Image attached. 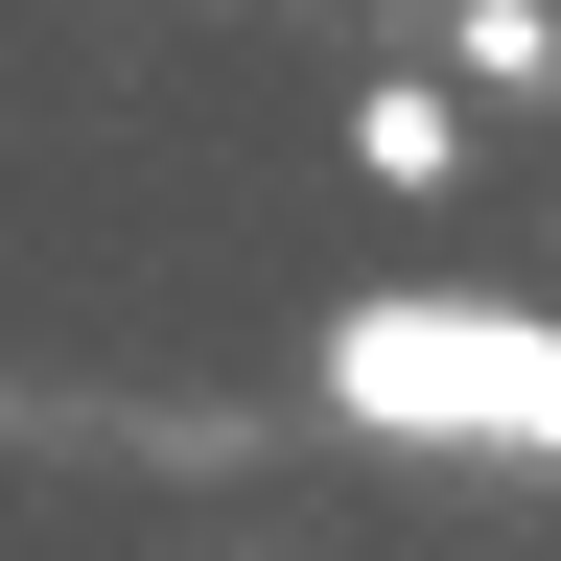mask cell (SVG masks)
<instances>
[{
  "mask_svg": "<svg viewBox=\"0 0 561 561\" xmlns=\"http://www.w3.org/2000/svg\"><path fill=\"white\" fill-rule=\"evenodd\" d=\"M328 398L375 421V445H491V468H561V328H515V305H421V280H375V305L328 328Z\"/></svg>",
  "mask_w": 561,
  "mask_h": 561,
  "instance_id": "obj_1",
  "label": "cell"
},
{
  "mask_svg": "<svg viewBox=\"0 0 561 561\" xmlns=\"http://www.w3.org/2000/svg\"><path fill=\"white\" fill-rule=\"evenodd\" d=\"M351 164H375V187H445L468 164V94H351Z\"/></svg>",
  "mask_w": 561,
  "mask_h": 561,
  "instance_id": "obj_2",
  "label": "cell"
},
{
  "mask_svg": "<svg viewBox=\"0 0 561 561\" xmlns=\"http://www.w3.org/2000/svg\"><path fill=\"white\" fill-rule=\"evenodd\" d=\"M445 47H468V70H515V94L561 70V24H538V0H445Z\"/></svg>",
  "mask_w": 561,
  "mask_h": 561,
  "instance_id": "obj_3",
  "label": "cell"
}]
</instances>
